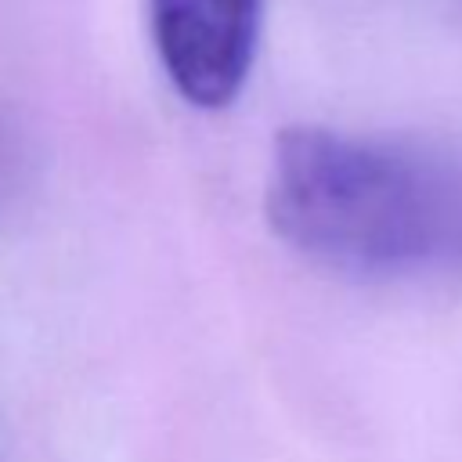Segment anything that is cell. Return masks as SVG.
<instances>
[{
	"mask_svg": "<svg viewBox=\"0 0 462 462\" xmlns=\"http://www.w3.org/2000/svg\"><path fill=\"white\" fill-rule=\"evenodd\" d=\"M263 213L307 260L346 274H462V148L285 126Z\"/></svg>",
	"mask_w": 462,
	"mask_h": 462,
	"instance_id": "obj_1",
	"label": "cell"
},
{
	"mask_svg": "<svg viewBox=\"0 0 462 462\" xmlns=\"http://www.w3.org/2000/svg\"><path fill=\"white\" fill-rule=\"evenodd\" d=\"M148 32L170 87L191 108L217 112L249 79L260 0H148Z\"/></svg>",
	"mask_w": 462,
	"mask_h": 462,
	"instance_id": "obj_2",
	"label": "cell"
}]
</instances>
